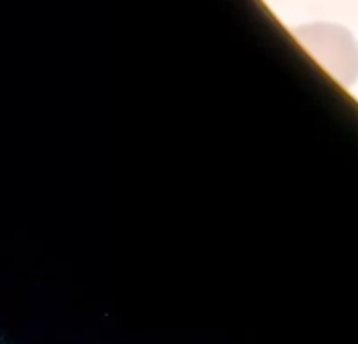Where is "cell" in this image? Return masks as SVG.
Returning <instances> with one entry per match:
<instances>
[{
  "mask_svg": "<svg viewBox=\"0 0 358 344\" xmlns=\"http://www.w3.org/2000/svg\"><path fill=\"white\" fill-rule=\"evenodd\" d=\"M297 37L341 83L350 84L357 79L358 45L345 28L317 24V27L301 28Z\"/></svg>",
  "mask_w": 358,
  "mask_h": 344,
  "instance_id": "cell-1",
  "label": "cell"
}]
</instances>
